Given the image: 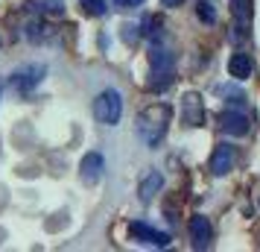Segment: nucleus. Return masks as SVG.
<instances>
[{
    "label": "nucleus",
    "instance_id": "nucleus-1",
    "mask_svg": "<svg viewBox=\"0 0 260 252\" xmlns=\"http://www.w3.org/2000/svg\"><path fill=\"white\" fill-rule=\"evenodd\" d=\"M170 106L164 103H155V106L143 108L141 115H138V135L143 138V144H161V138L167 135V126H170Z\"/></svg>",
    "mask_w": 260,
    "mask_h": 252
},
{
    "label": "nucleus",
    "instance_id": "nucleus-2",
    "mask_svg": "<svg viewBox=\"0 0 260 252\" xmlns=\"http://www.w3.org/2000/svg\"><path fill=\"white\" fill-rule=\"evenodd\" d=\"M94 115L100 123H106V126H114L120 120V115H123V97H120V91H114V88H106L103 94H96L94 100Z\"/></svg>",
    "mask_w": 260,
    "mask_h": 252
},
{
    "label": "nucleus",
    "instance_id": "nucleus-3",
    "mask_svg": "<svg viewBox=\"0 0 260 252\" xmlns=\"http://www.w3.org/2000/svg\"><path fill=\"white\" fill-rule=\"evenodd\" d=\"M149 68H152V88H164L173 82V68H170V56L164 50H152L149 53Z\"/></svg>",
    "mask_w": 260,
    "mask_h": 252
},
{
    "label": "nucleus",
    "instance_id": "nucleus-4",
    "mask_svg": "<svg viewBox=\"0 0 260 252\" xmlns=\"http://www.w3.org/2000/svg\"><path fill=\"white\" fill-rule=\"evenodd\" d=\"M237 161V150L231 144H216L213 147V156H211V173L213 176H225L234 170Z\"/></svg>",
    "mask_w": 260,
    "mask_h": 252
},
{
    "label": "nucleus",
    "instance_id": "nucleus-5",
    "mask_svg": "<svg viewBox=\"0 0 260 252\" xmlns=\"http://www.w3.org/2000/svg\"><path fill=\"white\" fill-rule=\"evenodd\" d=\"M219 126H222V132L237 135V138H243V135L251 129L248 118L243 115V111H234V108H228V111H222V115H219Z\"/></svg>",
    "mask_w": 260,
    "mask_h": 252
},
{
    "label": "nucleus",
    "instance_id": "nucleus-6",
    "mask_svg": "<svg viewBox=\"0 0 260 252\" xmlns=\"http://www.w3.org/2000/svg\"><path fill=\"white\" fill-rule=\"evenodd\" d=\"M103 167H106V158L100 153H88L82 158V164H79V176H82L85 185H96L103 179Z\"/></svg>",
    "mask_w": 260,
    "mask_h": 252
},
{
    "label": "nucleus",
    "instance_id": "nucleus-7",
    "mask_svg": "<svg viewBox=\"0 0 260 252\" xmlns=\"http://www.w3.org/2000/svg\"><path fill=\"white\" fill-rule=\"evenodd\" d=\"M181 118H184L187 126H202L205 108H202V97L199 94H184L181 97Z\"/></svg>",
    "mask_w": 260,
    "mask_h": 252
},
{
    "label": "nucleus",
    "instance_id": "nucleus-8",
    "mask_svg": "<svg viewBox=\"0 0 260 252\" xmlns=\"http://www.w3.org/2000/svg\"><path fill=\"white\" fill-rule=\"evenodd\" d=\"M129 235L138 240V243H152V246H167V243H170V235H164V232H155V229L146 226V223H132Z\"/></svg>",
    "mask_w": 260,
    "mask_h": 252
},
{
    "label": "nucleus",
    "instance_id": "nucleus-9",
    "mask_svg": "<svg viewBox=\"0 0 260 252\" xmlns=\"http://www.w3.org/2000/svg\"><path fill=\"white\" fill-rule=\"evenodd\" d=\"M211 238H213L211 220H208V217H202V214L190 217V240L196 243V249H205V246L211 243Z\"/></svg>",
    "mask_w": 260,
    "mask_h": 252
},
{
    "label": "nucleus",
    "instance_id": "nucleus-10",
    "mask_svg": "<svg viewBox=\"0 0 260 252\" xmlns=\"http://www.w3.org/2000/svg\"><path fill=\"white\" fill-rule=\"evenodd\" d=\"M228 73L234 79H248L251 76V59H248L246 53H234L231 62H228Z\"/></svg>",
    "mask_w": 260,
    "mask_h": 252
},
{
    "label": "nucleus",
    "instance_id": "nucleus-11",
    "mask_svg": "<svg viewBox=\"0 0 260 252\" xmlns=\"http://www.w3.org/2000/svg\"><path fill=\"white\" fill-rule=\"evenodd\" d=\"M231 15H234V21L243 30L251 24V15H254V3L251 0H231Z\"/></svg>",
    "mask_w": 260,
    "mask_h": 252
},
{
    "label": "nucleus",
    "instance_id": "nucleus-12",
    "mask_svg": "<svg viewBox=\"0 0 260 252\" xmlns=\"http://www.w3.org/2000/svg\"><path fill=\"white\" fill-rule=\"evenodd\" d=\"M41 76H44V68H41V65H32V68H26V71H21L15 76V85H18L21 91H29L32 85L41 82Z\"/></svg>",
    "mask_w": 260,
    "mask_h": 252
},
{
    "label": "nucleus",
    "instance_id": "nucleus-13",
    "mask_svg": "<svg viewBox=\"0 0 260 252\" xmlns=\"http://www.w3.org/2000/svg\"><path fill=\"white\" fill-rule=\"evenodd\" d=\"M161 185H164L161 173H149V176H146V179L141 182V200H143V203H149L155 193L161 191Z\"/></svg>",
    "mask_w": 260,
    "mask_h": 252
},
{
    "label": "nucleus",
    "instance_id": "nucleus-14",
    "mask_svg": "<svg viewBox=\"0 0 260 252\" xmlns=\"http://www.w3.org/2000/svg\"><path fill=\"white\" fill-rule=\"evenodd\" d=\"M158 33H161V18H158V15H149V18L143 21V36L158 38Z\"/></svg>",
    "mask_w": 260,
    "mask_h": 252
},
{
    "label": "nucleus",
    "instance_id": "nucleus-15",
    "mask_svg": "<svg viewBox=\"0 0 260 252\" xmlns=\"http://www.w3.org/2000/svg\"><path fill=\"white\" fill-rule=\"evenodd\" d=\"M88 15H106V0H79Z\"/></svg>",
    "mask_w": 260,
    "mask_h": 252
},
{
    "label": "nucleus",
    "instance_id": "nucleus-16",
    "mask_svg": "<svg viewBox=\"0 0 260 252\" xmlns=\"http://www.w3.org/2000/svg\"><path fill=\"white\" fill-rule=\"evenodd\" d=\"M199 15H202L205 24H213V21H216V12L211 9V3H199Z\"/></svg>",
    "mask_w": 260,
    "mask_h": 252
},
{
    "label": "nucleus",
    "instance_id": "nucleus-17",
    "mask_svg": "<svg viewBox=\"0 0 260 252\" xmlns=\"http://www.w3.org/2000/svg\"><path fill=\"white\" fill-rule=\"evenodd\" d=\"M114 3H120V6H129V9H135V6H141L143 0H114Z\"/></svg>",
    "mask_w": 260,
    "mask_h": 252
},
{
    "label": "nucleus",
    "instance_id": "nucleus-18",
    "mask_svg": "<svg viewBox=\"0 0 260 252\" xmlns=\"http://www.w3.org/2000/svg\"><path fill=\"white\" fill-rule=\"evenodd\" d=\"M161 3H164V6H170V9H173V6H181L184 0H161Z\"/></svg>",
    "mask_w": 260,
    "mask_h": 252
}]
</instances>
